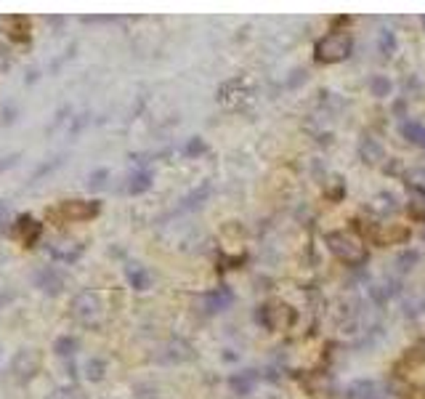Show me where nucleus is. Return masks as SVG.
<instances>
[{"mask_svg": "<svg viewBox=\"0 0 425 399\" xmlns=\"http://www.w3.org/2000/svg\"><path fill=\"white\" fill-rule=\"evenodd\" d=\"M125 277L131 282L133 290H149L152 288V274H149V269L141 264H128L125 266Z\"/></svg>", "mask_w": 425, "mask_h": 399, "instance_id": "obj_9", "label": "nucleus"}, {"mask_svg": "<svg viewBox=\"0 0 425 399\" xmlns=\"http://www.w3.org/2000/svg\"><path fill=\"white\" fill-rule=\"evenodd\" d=\"M83 370H86L88 381H101L104 373H107V362H104V359H98V357H93V359H88Z\"/></svg>", "mask_w": 425, "mask_h": 399, "instance_id": "obj_15", "label": "nucleus"}, {"mask_svg": "<svg viewBox=\"0 0 425 399\" xmlns=\"http://www.w3.org/2000/svg\"><path fill=\"white\" fill-rule=\"evenodd\" d=\"M149 187H152V170L141 168V170H133L125 189H128V195H144V192H149Z\"/></svg>", "mask_w": 425, "mask_h": 399, "instance_id": "obj_11", "label": "nucleus"}, {"mask_svg": "<svg viewBox=\"0 0 425 399\" xmlns=\"http://www.w3.org/2000/svg\"><path fill=\"white\" fill-rule=\"evenodd\" d=\"M48 253L54 255L56 261H62V264H72V261H77L80 253H83V245L80 243H54V245H48Z\"/></svg>", "mask_w": 425, "mask_h": 399, "instance_id": "obj_8", "label": "nucleus"}, {"mask_svg": "<svg viewBox=\"0 0 425 399\" xmlns=\"http://www.w3.org/2000/svg\"><path fill=\"white\" fill-rule=\"evenodd\" d=\"M48 399H80V394H77L75 386H59L48 394Z\"/></svg>", "mask_w": 425, "mask_h": 399, "instance_id": "obj_17", "label": "nucleus"}, {"mask_svg": "<svg viewBox=\"0 0 425 399\" xmlns=\"http://www.w3.org/2000/svg\"><path fill=\"white\" fill-rule=\"evenodd\" d=\"M13 229H16V237H19L27 248H35L37 240H40V234H43V224L24 213V216L16 219V226H13Z\"/></svg>", "mask_w": 425, "mask_h": 399, "instance_id": "obj_7", "label": "nucleus"}, {"mask_svg": "<svg viewBox=\"0 0 425 399\" xmlns=\"http://www.w3.org/2000/svg\"><path fill=\"white\" fill-rule=\"evenodd\" d=\"M33 282H35V288L40 290V293H45V296H59L66 285V277L59 269H51V266H48V269H37V272H35Z\"/></svg>", "mask_w": 425, "mask_h": 399, "instance_id": "obj_6", "label": "nucleus"}, {"mask_svg": "<svg viewBox=\"0 0 425 399\" xmlns=\"http://www.w3.org/2000/svg\"><path fill=\"white\" fill-rule=\"evenodd\" d=\"M8 216H11V213H8V202H6V200H0V226H3V224H8Z\"/></svg>", "mask_w": 425, "mask_h": 399, "instance_id": "obj_21", "label": "nucleus"}, {"mask_svg": "<svg viewBox=\"0 0 425 399\" xmlns=\"http://www.w3.org/2000/svg\"><path fill=\"white\" fill-rule=\"evenodd\" d=\"M69 309H72V317L80 325L93 328V325H98L101 314H104V303H101L98 293H93V290H80L72 299V303H69Z\"/></svg>", "mask_w": 425, "mask_h": 399, "instance_id": "obj_1", "label": "nucleus"}, {"mask_svg": "<svg viewBox=\"0 0 425 399\" xmlns=\"http://www.w3.org/2000/svg\"><path fill=\"white\" fill-rule=\"evenodd\" d=\"M205 152V144H202V139H192L189 146H186V155H202Z\"/></svg>", "mask_w": 425, "mask_h": 399, "instance_id": "obj_20", "label": "nucleus"}, {"mask_svg": "<svg viewBox=\"0 0 425 399\" xmlns=\"http://www.w3.org/2000/svg\"><path fill=\"white\" fill-rule=\"evenodd\" d=\"M252 383H255V378H252V376H242V378L237 376V378H231V386L237 388V391H242V394H248Z\"/></svg>", "mask_w": 425, "mask_h": 399, "instance_id": "obj_18", "label": "nucleus"}, {"mask_svg": "<svg viewBox=\"0 0 425 399\" xmlns=\"http://www.w3.org/2000/svg\"><path fill=\"white\" fill-rule=\"evenodd\" d=\"M6 24H8V37L11 40H22V43L30 40V22L24 16H8Z\"/></svg>", "mask_w": 425, "mask_h": 399, "instance_id": "obj_12", "label": "nucleus"}, {"mask_svg": "<svg viewBox=\"0 0 425 399\" xmlns=\"http://www.w3.org/2000/svg\"><path fill=\"white\" fill-rule=\"evenodd\" d=\"M327 245L330 250L338 255L340 261H346V264H361L364 258H367V250H364V245L354 237V234H346V232H332L327 234Z\"/></svg>", "mask_w": 425, "mask_h": 399, "instance_id": "obj_2", "label": "nucleus"}, {"mask_svg": "<svg viewBox=\"0 0 425 399\" xmlns=\"http://www.w3.org/2000/svg\"><path fill=\"white\" fill-rule=\"evenodd\" d=\"M351 54V37L343 33H332L316 45V59L319 62H340Z\"/></svg>", "mask_w": 425, "mask_h": 399, "instance_id": "obj_3", "label": "nucleus"}, {"mask_svg": "<svg viewBox=\"0 0 425 399\" xmlns=\"http://www.w3.org/2000/svg\"><path fill=\"white\" fill-rule=\"evenodd\" d=\"M231 296L229 290L226 288H219V290H213V293H207L205 299H202V303H205V311L207 314H216V311H223L226 306L231 303Z\"/></svg>", "mask_w": 425, "mask_h": 399, "instance_id": "obj_10", "label": "nucleus"}, {"mask_svg": "<svg viewBox=\"0 0 425 399\" xmlns=\"http://www.w3.org/2000/svg\"><path fill=\"white\" fill-rule=\"evenodd\" d=\"M11 373L19 383L33 381V378L40 373V357H37V352H33V349H22V352L11 359Z\"/></svg>", "mask_w": 425, "mask_h": 399, "instance_id": "obj_4", "label": "nucleus"}, {"mask_svg": "<svg viewBox=\"0 0 425 399\" xmlns=\"http://www.w3.org/2000/svg\"><path fill=\"white\" fill-rule=\"evenodd\" d=\"M80 352V341H77L75 335H59L54 341V354L56 357H75Z\"/></svg>", "mask_w": 425, "mask_h": 399, "instance_id": "obj_13", "label": "nucleus"}, {"mask_svg": "<svg viewBox=\"0 0 425 399\" xmlns=\"http://www.w3.org/2000/svg\"><path fill=\"white\" fill-rule=\"evenodd\" d=\"M98 211H101L98 200H66L59 205V213L69 221H91L98 216Z\"/></svg>", "mask_w": 425, "mask_h": 399, "instance_id": "obj_5", "label": "nucleus"}, {"mask_svg": "<svg viewBox=\"0 0 425 399\" xmlns=\"http://www.w3.org/2000/svg\"><path fill=\"white\" fill-rule=\"evenodd\" d=\"M388 91H391V83L383 78H375L372 80V93L375 96H388Z\"/></svg>", "mask_w": 425, "mask_h": 399, "instance_id": "obj_19", "label": "nucleus"}, {"mask_svg": "<svg viewBox=\"0 0 425 399\" xmlns=\"http://www.w3.org/2000/svg\"><path fill=\"white\" fill-rule=\"evenodd\" d=\"M16 160H19V155L6 157V163H0V173H3V170H8V168H13V166H16Z\"/></svg>", "mask_w": 425, "mask_h": 399, "instance_id": "obj_22", "label": "nucleus"}, {"mask_svg": "<svg viewBox=\"0 0 425 399\" xmlns=\"http://www.w3.org/2000/svg\"><path fill=\"white\" fill-rule=\"evenodd\" d=\"M402 133L412 141V144L425 146V125H420V122H404Z\"/></svg>", "mask_w": 425, "mask_h": 399, "instance_id": "obj_14", "label": "nucleus"}, {"mask_svg": "<svg viewBox=\"0 0 425 399\" xmlns=\"http://www.w3.org/2000/svg\"><path fill=\"white\" fill-rule=\"evenodd\" d=\"M107 178H110V170H107V168H98V170H93V173L88 176V187L101 189L104 184H107Z\"/></svg>", "mask_w": 425, "mask_h": 399, "instance_id": "obj_16", "label": "nucleus"}]
</instances>
